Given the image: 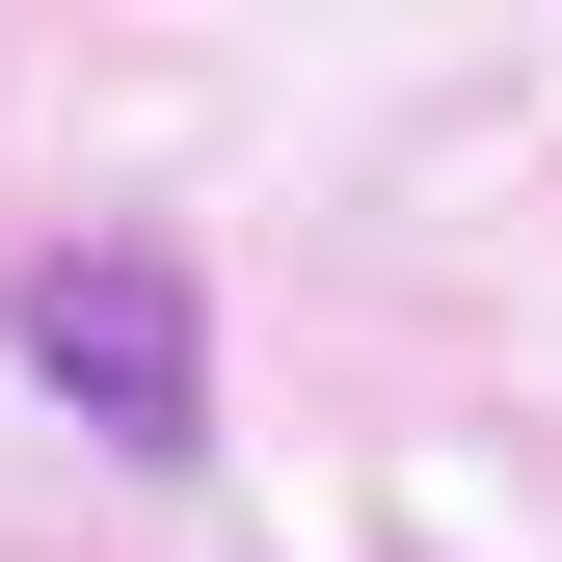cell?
<instances>
[{
	"label": "cell",
	"instance_id": "6da1fadb",
	"mask_svg": "<svg viewBox=\"0 0 562 562\" xmlns=\"http://www.w3.org/2000/svg\"><path fill=\"white\" fill-rule=\"evenodd\" d=\"M0 348H27V375L81 402L108 456H188V429H215V322H188V241H134V215H81V241H27V268H0Z\"/></svg>",
	"mask_w": 562,
	"mask_h": 562
}]
</instances>
